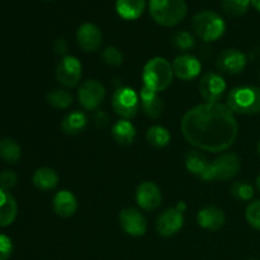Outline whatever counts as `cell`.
I'll return each mask as SVG.
<instances>
[{
  "instance_id": "cell-18",
  "label": "cell",
  "mask_w": 260,
  "mask_h": 260,
  "mask_svg": "<svg viewBox=\"0 0 260 260\" xmlns=\"http://www.w3.org/2000/svg\"><path fill=\"white\" fill-rule=\"evenodd\" d=\"M225 212L216 206H206L197 213V222L208 231H218L225 225Z\"/></svg>"
},
{
  "instance_id": "cell-31",
  "label": "cell",
  "mask_w": 260,
  "mask_h": 260,
  "mask_svg": "<svg viewBox=\"0 0 260 260\" xmlns=\"http://www.w3.org/2000/svg\"><path fill=\"white\" fill-rule=\"evenodd\" d=\"M172 43L179 51H189L194 47L196 40L188 30H178L173 35Z\"/></svg>"
},
{
  "instance_id": "cell-7",
  "label": "cell",
  "mask_w": 260,
  "mask_h": 260,
  "mask_svg": "<svg viewBox=\"0 0 260 260\" xmlns=\"http://www.w3.org/2000/svg\"><path fill=\"white\" fill-rule=\"evenodd\" d=\"M140 94L128 86H122L114 91L112 96V108L114 113L122 119H131L136 117L140 109Z\"/></svg>"
},
{
  "instance_id": "cell-9",
  "label": "cell",
  "mask_w": 260,
  "mask_h": 260,
  "mask_svg": "<svg viewBox=\"0 0 260 260\" xmlns=\"http://www.w3.org/2000/svg\"><path fill=\"white\" fill-rule=\"evenodd\" d=\"M83 75V65L75 56H65L56 66V79L61 85L74 88L80 83Z\"/></svg>"
},
{
  "instance_id": "cell-19",
  "label": "cell",
  "mask_w": 260,
  "mask_h": 260,
  "mask_svg": "<svg viewBox=\"0 0 260 260\" xmlns=\"http://www.w3.org/2000/svg\"><path fill=\"white\" fill-rule=\"evenodd\" d=\"M52 208L57 216L62 218H69L75 215L76 210H78V201L70 190H60L53 197Z\"/></svg>"
},
{
  "instance_id": "cell-20",
  "label": "cell",
  "mask_w": 260,
  "mask_h": 260,
  "mask_svg": "<svg viewBox=\"0 0 260 260\" xmlns=\"http://www.w3.org/2000/svg\"><path fill=\"white\" fill-rule=\"evenodd\" d=\"M18 215V205L9 190L0 188V228L10 226Z\"/></svg>"
},
{
  "instance_id": "cell-35",
  "label": "cell",
  "mask_w": 260,
  "mask_h": 260,
  "mask_svg": "<svg viewBox=\"0 0 260 260\" xmlns=\"http://www.w3.org/2000/svg\"><path fill=\"white\" fill-rule=\"evenodd\" d=\"M14 246L9 236L0 234V260H8L13 254Z\"/></svg>"
},
{
  "instance_id": "cell-40",
  "label": "cell",
  "mask_w": 260,
  "mask_h": 260,
  "mask_svg": "<svg viewBox=\"0 0 260 260\" xmlns=\"http://www.w3.org/2000/svg\"><path fill=\"white\" fill-rule=\"evenodd\" d=\"M255 184H256V188H258V190L260 192V174L258 175V178H256V182H255Z\"/></svg>"
},
{
  "instance_id": "cell-16",
  "label": "cell",
  "mask_w": 260,
  "mask_h": 260,
  "mask_svg": "<svg viewBox=\"0 0 260 260\" xmlns=\"http://www.w3.org/2000/svg\"><path fill=\"white\" fill-rule=\"evenodd\" d=\"M174 75L178 79L184 81H189L196 79L201 74V61L196 56L189 55V53H183L178 56L172 63Z\"/></svg>"
},
{
  "instance_id": "cell-34",
  "label": "cell",
  "mask_w": 260,
  "mask_h": 260,
  "mask_svg": "<svg viewBox=\"0 0 260 260\" xmlns=\"http://www.w3.org/2000/svg\"><path fill=\"white\" fill-rule=\"evenodd\" d=\"M18 175L13 170H3L0 173V188L4 190L12 189L17 185Z\"/></svg>"
},
{
  "instance_id": "cell-22",
  "label": "cell",
  "mask_w": 260,
  "mask_h": 260,
  "mask_svg": "<svg viewBox=\"0 0 260 260\" xmlns=\"http://www.w3.org/2000/svg\"><path fill=\"white\" fill-rule=\"evenodd\" d=\"M146 8L145 0H117L116 12L122 19L135 20L142 15Z\"/></svg>"
},
{
  "instance_id": "cell-4",
  "label": "cell",
  "mask_w": 260,
  "mask_h": 260,
  "mask_svg": "<svg viewBox=\"0 0 260 260\" xmlns=\"http://www.w3.org/2000/svg\"><path fill=\"white\" fill-rule=\"evenodd\" d=\"M150 15L162 27H175L187 17L188 7L184 0H150Z\"/></svg>"
},
{
  "instance_id": "cell-29",
  "label": "cell",
  "mask_w": 260,
  "mask_h": 260,
  "mask_svg": "<svg viewBox=\"0 0 260 260\" xmlns=\"http://www.w3.org/2000/svg\"><path fill=\"white\" fill-rule=\"evenodd\" d=\"M250 7V0H222L221 8L226 15L233 18L243 17Z\"/></svg>"
},
{
  "instance_id": "cell-39",
  "label": "cell",
  "mask_w": 260,
  "mask_h": 260,
  "mask_svg": "<svg viewBox=\"0 0 260 260\" xmlns=\"http://www.w3.org/2000/svg\"><path fill=\"white\" fill-rule=\"evenodd\" d=\"M175 208H177L178 211H180V212H184L185 208H187V206H185L184 202H179V203H178V206H177V207H175Z\"/></svg>"
},
{
  "instance_id": "cell-14",
  "label": "cell",
  "mask_w": 260,
  "mask_h": 260,
  "mask_svg": "<svg viewBox=\"0 0 260 260\" xmlns=\"http://www.w3.org/2000/svg\"><path fill=\"white\" fill-rule=\"evenodd\" d=\"M162 194L154 182H144L136 189V202L141 210L154 211L161 206Z\"/></svg>"
},
{
  "instance_id": "cell-23",
  "label": "cell",
  "mask_w": 260,
  "mask_h": 260,
  "mask_svg": "<svg viewBox=\"0 0 260 260\" xmlns=\"http://www.w3.org/2000/svg\"><path fill=\"white\" fill-rule=\"evenodd\" d=\"M112 136L121 146H128L136 139V128L128 119H119L112 127Z\"/></svg>"
},
{
  "instance_id": "cell-13",
  "label": "cell",
  "mask_w": 260,
  "mask_h": 260,
  "mask_svg": "<svg viewBox=\"0 0 260 260\" xmlns=\"http://www.w3.org/2000/svg\"><path fill=\"white\" fill-rule=\"evenodd\" d=\"M184 225V215L177 208H168L160 213L156 220V231L164 238L174 236Z\"/></svg>"
},
{
  "instance_id": "cell-32",
  "label": "cell",
  "mask_w": 260,
  "mask_h": 260,
  "mask_svg": "<svg viewBox=\"0 0 260 260\" xmlns=\"http://www.w3.org/2000/svg\"><path fill=\"white\" fill-rule=\"evenodd\" d=\"M245 218L251 228L260 231V200L254 201L246 207Z\"/></svg>"
},
{
  "instance_id": "cell-27",
  "label": "cell",
  "mask_w": 260,
  "mask_h": 260,
  "mask_svg": "<svg viewBox=\"0 0 260 260\" xmlns=\"http://www.w3.org/2000/svg\"><path fill=\"white\" fill-rule=\"evenodd\" d=\"M170 132L168 131L165 127L159 126V124H155L151 126L146 132V140L152 147H156V149H162V147L168 146L170 142Z\"/></svg>"
},
{
  "instance_id": "cell-37",
  "label": "cell",
  "mask_w": 260,
  "mask_h": 260,
  "mask_svg": "<svg viewBox=\"0 0 260 260\" xmlns=\"http://www.w3.org/2000/svg\"><path fill=\"white\" fill-rule=\"evenodd\" d=\"M108 116L103 111H96L94 114V123L98 128H104L108 124Z\"/></svg>"
},
{
  "instance_id": "cell-1",
  "label": "cell",
  "mask_w": 260,
  "mask_h": 260,
  "mask_svg": "<svg viewBox=\"0 0 260 260\" xmlns=\"http://www.w3.org/2000/svg\"><path fill=\"white\" fill-rule=\"evenodd\" d=\"M180 129L188 144L208 152L226 151L239 135L235 114L222 103H203L188 109Z\"/></svg>"
},
{
  "instance_id": "cell-8",
  "label": "cell",
  "mask_w": 260,
  "mask_h": 260,
  "mask_svg": "<svg viewBox=\"0 0 260 260\" xmlns=\"http://www.w3.org/2000/svg\"><path fill=\"white\" fill-rule=\"evenodd\" d=\"M106 98V88L98 80L84 81L78 90V99L80 106L86 111H96Z\"/></svg>"
},
{
  "instance_id": "cell-24",
  "label": "cell",
  "mask_w": 260,
  "mask_h": 260,
  "mask_svg": "<svg viewBox=\"0 0 260 260\" xmlns=\"http://www.w3.org/2000/svg\"><path fill=\"white\" fill-rule=\"evenodd\" d=\"M33 185L37 189L47 192V190H52L57 187L58 184V175L52 168L43 167L40 168L33 174Z\"/></svg>"
},
{
  "instance_id": "cell-26",
  "label": "cell",
  "mask_w": 260,
  "mask_h": 260,
  "mask_svg": "<svg viewBox=\"0 0 260 260\" xmlns=\"http://www.w3.org/2000/svg\"><path fill=\"white\" fill-rule=\"evenodd\" d=\"M22 156V149L15 140L10 137L0 140V157L9 164H15Z\"/></svg>"
},
{
  "instance_id": "cell-11",
  "label": "cell",
  "mask_w": 260,
  "mask_h": 260,
  "mask_svg": "<svg viewBox=\"0 0 260 260\" xmlns=\"http://www.w3.org/2000/svg\"><path fill=\"white\" fill-rule=\"evenodd\" d=\"M248 63V57L238 48H226L217 56L216 66L222 73L229 75H238L244 71Z\"/></svg>"
},
{
  "instance_id": "cell-2",
  "label": "cell",
  "mask_w": 260,
  "mask_h": 260,
  "mask_svg": "<svg viewBox=\"0 0 260 260\" xmlns=\"http://www.w3.org/2000/svg\"><path fill=\"white\" fill-rule=\"evenodd\" d=\"M226 106L234 114L254 116L260 113V88L254 85L235 86L228 93Z\"/></svg>"
},
{
  "instance_id": "cell-12",
  "label": "cell",
  "mask_w": 260,
  "mask_h": 260,
  "mask_svg": "<svg viewBox=\"0 0 260 260\" xmlns=\"http://www.w3.org/2000/svg\"><path fill=\"white\" fill-rule=\"evenodd\" d=\"M119 225L122 230L129 236L140 238L144 236L147 231V221L146 217L136 208H124L119 212L118 216Z\"/></svg>"
},
{
  "instance_id": "cell-36",
  "label": "cell",
  "mask_w": 260,
  "mask_h": 260,
  "mask_svg": "<svg viewBox=\"0 0 260 260\" xmlns=\"http://www.w3.org/2000/svg\"><path fill=\"white\" fill-rule=\"evenodd\" d=\"M53 50H55L56 55H60V56H68L66 52H68V42H66L65 38H58L56 40L55 45H53Z\"/></svg>"
},
{
  "instance_id": "cell-42",
  "label": "cell",
  "mask_w": 260,
  "mask_h": 260,
  "mask_svg": "<svg viewBox=\"0 0 260 260\" xmlns=\"http://www.w3.org/2000/svg\"><path fill=\"white\" fill-rule=\"evenodd\" d=\"M249 260H260V259H249Z\"/></svg>"
},
{
  "instance_id": "cell-10",
  "label": "cell",
  "mask_w": 260,
  "mask_h": 260,
  "mask_svg": "<svg viewBox=\"0 0 260 260\" xmlns=\"http://www.w3.org/2000/svg\"><path fill=\"white\" fill-rule=\"evenodd\" d=\"M226 91L225 79L217 73H206L200 79V93L205 103H220Z\"/></svg>"
},
{
  "instance_id": "cell-41",
  "label": "cell",
  "mask_w": 260,
  "mask_h": 260,
  "mask_svg": "<svg viewBox=\"0 0 260 260\" xmlns=\"http://www.w3.org/2000/svg\"><path fill=\"white\" fill-rule=\"evenodd\" d=\"M256 150H258V154H259V156H260V141L258 142V147H256Z\"/></svg>"
},
{
  "instance_id": "cell-6",
  "label": "cell",
  "mask_w": 260,
  "mask_h": 260,
  "mask_svg": "<svg viewBox=\"0 0 260 260\" xmlns=\"http://www.w3.org/2000/svg\"><path fill=\"white\" fill-rule=\"evenodd\" d=\"M241 169V160L234 152H222L208 165L207 172L202 177L205 182L213 180H230L239 174Z\"/></svg>"
},
{
  "instance_id": "cell-28",
  "label": "cell",
  "mask_w": 260,
  "mask_h": 260,
  "mask_svg": "<svg viewBox=\"0 0 260 260\" xmlns=\"http://www.w3.org/2000/svg\"><path fill=\"white\" fill-rule=\"evenodd\" d=\"M46 101L51 107L57 109H68L73 104L74 96L65 89H52L46 95Z\"/></svg>"
},
{
  "instance_id": "cell-30",
  "label": "cell",
  "mask_w": 260,
  "mask_h": 260,
  "mask_svg": "<svg viewBox=\"0 0 260 260\" xmlns=\"http://www.w3.org/2000/svg\"><path fill=\"white\" fill-rule=\"evenodd\" d=\"M231 194L236 200L249 202L254 197V188L250 183L245 182V180H239V182H235L231 185Z\"/></svg>"
},
{
  "instance_id": "cell-3",
  "label": "cell",
  "mask_w": 260,
  "mask_h": 260,
  "mask_svg": "<svg viewBox=\"0 0 260 260\" xmlns=\"http://www.w3.org/2000/svg\"><path fill=\"white\" fill-rule=\"evenodd\" d=\"M173 78H174V71L172 63L167 58L160 56L150 58L145 63L142 70L144 85L157 93L167 90L172 85Z\"/></svg>"
},
{
  "instance_id": "cell-38",
  "label": "cell",
  "mask_w": 260,
  "mask_h": 260,
  "mask_svg": "<svg viewBox=\"0 0 260 260\" xmlns=\"http://www.w3.org/2000/svg\"><path fill=\"white\" fill-rule=\"evenodd\" d=\"M250 5H253L258 12H260V0H250Z\"/></svg>"
},
{
  "instance_id": "cell-5",
  "label": "cell",
  "mask_w": 260,
  "mask_h": 260,
  "mask_svg": "<svg viewBox=\"0 0 260 260\" xmlns=\"http://www.w3.org/2000/svg\"><path fill=\"white\" fill-rule=\"evenodd\" d=\"M192 28L201 40L205 42H213L225 35L226 23L218 13L202 10L193 17Z\"/></svg>"
},
{
  "instance_id": "cell-17",
  "label": "cell",
  "mask_w": 260,
  "mask_h": 260,
  "mask_svg": "<svg viewBox=\"0 0 260 260\" xmlns=\"http://www.w3.org/2000/svg\"><path fill=\"white\" fill-rule=\"evenodd\" d=\"M140 106H141L142 112L152 119L160 118L164 111V102L160 98L159 93L145 85L140 91Z\"/></svg>"
},
{
  "instance_id": "cell-33",
  "label": "cell",
  "mask_w": 260,
  "mask_h": 260,
  "mask_svg": "<svg viewBox=\"0 0 260 260\" xmlns=\"http://www.w3.org/2000/svg\"><path fill=\"white\" fill-rule=\"evenodd\" d=\"M102 60L111 66H119L123 62V53L114 46L106 47L102 52Z\"/></svg>"
},
{
  "instance_id": "cell-21",
  "label": "cell",
  "mask_w": 260,
  "mask_h": 260,
  "mask_svg": "<svg viewBox=\"0 0 260 260\" xmlns=\"http://www.w3.org/2000/svg\"><path fill=\"white\" fill-rule=\"evenodd\" d=\"M88 116L83 111H74L70 112L65 116L61 123L63 134L75 136V135L81 134L88 126Z\"/></svg>"
},
{
  "instance_id": "cell-25",
  "label": "cell",
  "mask_w": 260,
  "mask_h": 260,
  "mask_svg": "<svg viewBox=\"0 0 260 260\" xmlns=\"http://www.w3.org/2000/svg\"><path fill=\"white\" fill-rule=\"evenodd\" d=\"M184 165L185 168H187L188 172L197 175V177L202 178L203 175H205V173L207 172L210 161H208L207 157L203 154H201L200 151L193 150V151H189L185 154Z\"/></svg>"
},
{
  "instance_id": "cell-15",
  "label": "cell",
  "mask_w": 260,
  "mask_h": 260,
  "mask_svg": "<svg viewBox=\"0 0 260 260\" xmlns=\"http://www.w3.org/2000/svg\"><path fill=\"white\" fill-rule=\"evenodd\" d=\"M103 41L102 30L94 23H83L76 32V42L84 52H94L98 50Z\"/></svg>"
}]
</instances>
